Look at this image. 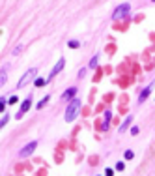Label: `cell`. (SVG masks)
<instances>
[{"label": "cell", "mask_w": 155, "mask_h": 176, "mask_svg": "<svg viewBox=\"0 0 155 176\" xmlns=\"http://www.w3.org/2000/svg\"><path fill=\"white\" fill-rule=\"evenodd\" d=\"M80 111V100H77V98H73V100L69 101V105H67V111H66V122H73L77 118V114H79Z\"/></svg>", "instance_id": "obj_1"}, {"label": "cell", "mask_w": 155, "mask_h": 176, "mask_svg": "<svg viewBox=\"0 0 155 176\" xmlns=\"http://www.w3.org/2000/svg\"><path fill=\"white\" fill-rule=\"evenodd\" d=\"M35 75H37V69H35V68L28 69V71L24 73V75H22L21 79H19V82H17V88H24V86H26L30 81H34V79H35Z\"/></svg>", "instance_id": "obj_2"}, {"label": "cell", "mask_w": 155, "mask_h": 176, "mask_svg": "<svg viewBox=\"0 0 155 176\" xmlns=\"http://www.w3.org/2000/svg\"><path fill=\"white\" fill-rule=\"evenodd\" d=\"M129 9H131V6L125 2V4H120L118 8L114 9V13H112V19L114 21H120V19H123V17H127L129 15Z\"/></svg>", "instance_id": "obj_3"}, {"label": "cell", "mask_w": 155, "mask_h": 176, "mask_svg": "<svg viewBox=\"0 0 155 176\" xmlns=\"http://www.w3.org/2000/svg\"><path fill=\"white\" fill-rule=\"evenodd\" d=\"M35 148H37V140H32V142H28V144L24 146L21 152H19V158H28V156H32Z\"/></svg>", "instance_id": "obj_4"}, {"label": "cell", "mask_w": 155, "mask_h": 176, "mask_svg": "<svg viewBox=\"0 0 155 176\" xmlns=\"http://www.w3.org/2000/svg\"><path fill=\"white\" fill-rule=\"evenodd\" d=\"M153 84H155V82H151V84H148L146 88H144V90L140 92V96H138V103H144V101L148 100V96H150V94H151V90H153Z\"/></svg>", "instance_id": "obj_5"}, {"label": "cell", "mask_w": 155, "mask_h": 176, "mask_svg": "<svg viewBox=\"0 0 155 176\" xmlns=\"http://www.w3.org/2000/svg\"><path fill=\"white\" fill-rule=\"evenodd\" d=\"M64 66H66V60H64V58H60V60H58L56 64H54V68H53V71H51L49 79H53L54 75H58V73H60V71L64 69Z\"/></svg>", "instance_id": "obj_6"}, {"label": "cell", "mask_w": 155, "mask_h": 176, "mask_svg": "<svg viewBox=\"0 0 155 176\" xmlns=\"http://www.w3.org/2000/svg\"><path fill=\"white\" fill-rule=\"evenodd\" d=\"M30 105H32V98H26V100L22 101V105H21V111L17 113V120H19V118H21L24 113H26L28 109H30Z\"/></svg>", "instance_id": "obj_7"}, {"label": "cell", "mask_w": 155, "mask_h": 176, "mask_svg": "<svg viewBox=\"0 0 155 176\" xmlns=\"http://www.w3.org/2000/svg\"><path fill=\"white\" fill-rule=\"evenodd\" d=\"M75 94H77V88H67V92H64V94H62V100L71 101L73 98H75Z\"/></svg>", "instance_id": "obj_8"}, {"label": "cell", "mask_w": 155, "mask_h": 176, "mask_svg": "<svg viewBox=\"0 0 155 176\" xmlns=\"http://www.w3.org/2000/svg\"><path fill=\"white\" fill-rule=\"evenodd\" d=\"M131 124H133V116H127L123 120V124H122L120 127H118V131H120V133H123V131H127V127L131 126Z\"/></svg>", "instance_id": "obj_9"}, {"label": "cell", "mask_w": 155, "mask_h": 176, "mask_svg": "<svg viewBox=\"0 0 155 176\" xmlns=\"http://www.w3.org/2000/svg\"><path fill=\"white\" fill-rule=\"evenodd\" d=\"M47 103H49V96H45L43 100H41V101H39V103L35 105V109H43V107H45V105H47Z\"/></svg>", "instance_id": "obj_10"}, {"label": "cell", "mask_w": 155, "mask_h": 176, "mask_svg": "<svg viewBox=\"0 0 155 176\" xmlns=\"http://www.w3.org/2000/svg\"><path fill=\"white\" fill-rule=\"evenodd\" d=\"M67 45H69V49H79V47H80V43H79L77 40H71L69 43H67Z\"/></svg>", "instance_id": "obj_11"}, {"label": "cell", "mask_w": 155, "mask_h": 176, "mask_svg": "<svg viewBox=\"0 0 155 176\" xmlns=\"http://www.w3.org/2000/svg\"><path fill=\"white\" fill-rule=\"evenodd\" d=\"M123 169H125V163H123V161H118V163H116V171H123Z\"/></svg>", "instance_id": "obj_12"}, {"label": "cell", "mask_w": 155, "mask_h": 176, "mask_svg": "<svg viewBox=\"0 0 155 176\" xmlns=\"http://www.w3.org/2000/svg\"><path fill=\"white\" fill-rule=\"evenodd\" d=\"M90 68H97V56H93V58L90 60Z\"/></svg>", "instance_id": "obj_13"}, {"label": "cell", "mask_w": 155, "mask_h": 176, "mask_svg": "<svg viewBox=\"0 0 155 176\" xmlns=\"http://www.w3.org/2000/svg\"><path fill=\"white\" fill-rule=\"evenodd\" d=\"M8 120H9V116H8V114H4V116H2V122H0V126L4 127L6 124H8Z\"/></svg>", "instance_id": "obj_14"}, {"label": "cell", "mask_w": 155, "mask_h": 176, "mask_svg": "<svg viewBox=\"0 0 155 176\" xmlns=\"http://www.w3.org/2000/svg\"><path fill=\"white\" fill-rule=\"evenodd\" d=\"M135 158V154L131 152V150H127V152H125V159H133Z\"/></svg>", "instance_id": "obj_15"}, {"label": "cell", "mask_w": 155, "mask_h": 176, "mask_svg": "<svg viewBox=\"0 0 155 176\" xmlns=\"http://www.w3.org/2000/svg\"><path fill=\"white\" fill-rule=\"evenodd\" d=\"M6 81H8V77H6V73L2 71V77H0V82H2V86L6 84Z\"/></svg>", "instance_id": "obj_16"}, {"label": "cell", "mask_w": 155, "mask_h": 176, "mask_svg": "<svg viewBox=\"0 0 155 176\" xmlns=\"http://www.w3.org/2000/svg\"><path fill=\"white\" fill-rule=\"evenodd\" d=\"M45 84V79H35V86H43Z\"/></svg>", "instance_id": "obj_17"}, {"label": "cell", "mask_w": 155, "mask_h": 176, "mask_svg": "<svg viewBox=\"0 0 155 176\" xmlns=\"http://www.w3.org/2000/svg\"><path fill=\"white\" fill-rule=\"evenodd\" d=\"M138 131H140V129H138L137 126H133V127H131V135H138Z\"/></svg>", "instance_id": "obj_18"}, {"label": "cell", "mask_w": 155, "mask_h": 176, "mask_svg": "<svg viewBox=\"0 0 155 176\" xmlns=\"http://www.w3.org/2000/svg\"><path fill=\"white\" fill-rule=\"evenodd\" d=\"M6 105H8V101H6L4 98H2V100H0V109H2V111H4V107H6Z\"/></svg>", "instance_id": "obj_19"}, {"label": "cell", "mask_w": 155, "mask_h": 176, "mask_svg": "<svg viewBox=\"0 0 155 176\" xmlns=\"http://www.w3.org/2000/svg\"><path fill=\"white\" fill-rule=\"evenodd\" d=\"M21 51H22V45H19V47H15V49H13V54H19V53H21Z\"/></svg>", "instance_id": "obj_20"}, {"label": "cell", "mask_w": 155, "mask_h": 176, "mask_svg": "<svg viewBox=\"0 0 155 176\" xmlns=\"http://www.w3.org/2000/svg\"><path fill=\"white\" fill-rule=\"evenodd\" d=\"M9 103L15 105V103H17V98H15V96H11V98H9Z\"/></svg>", "instance_id": "obj_21"}, {"label": "cell", "mask_w": 155, "mask_h": 176, "mask_svg": "<svg viewBox=\"0 0 155 176\" xmlns=\"http://www.w3.org/2000/svg\"><path fill=\"white\" fill-rule=\"evenodd\" d=\"M105 174H106V176H112V174H114V171H112V169H106Z\"/></svg>", "instance_id": "obj_22"}]
</instances>
